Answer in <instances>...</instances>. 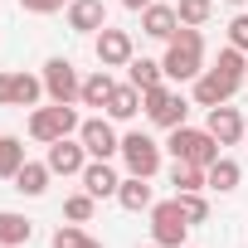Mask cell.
I'll list each match as a JSON object with an SVG mask.
<instances>
[{
  "label": "cell",
  "mask_w": 248,
  "mask_h": 248,
  "mask_svg": "<svg viewBox=\"0 0 248 248\" xmlns=\"http://www.w3.org/2000/svg\"><path fill=\"white\" fill-rule=\"evenodd\" d=\"M229 5H248V0H229Z\"/></svg>",
  "instance_id": "36"
},
{
  "label": "cell",
  "mask_w": 248,
  "mask_h": 248,
  "mask_svg": "<svg viewBox=\"0 0 248 248\" xmlns=\"http://www.w3.org/2000/svg\"><path fill=\"white\" fill-rule=\"evenodd\" d=\"M117 156L127 161V170H132V175H146V180L161 170V146H156L146 132H132V137H122V151H117Z\"/></svg>",
  "instance_id": "6"
},
{
  "label": "cell",
  "mask_w": 248,
  "mask_h": 248,
  "mask_svg": "<svg viewBox=\"0 0 248 248\" xmlns=\"http://www.w3.org/2000/svg\"><path fill=\"white\" fill-rule=\"evenodd\" d=\"M137 112H141V88L117 83V88H112V97H107V117H112V122H132Z\"/></svg>",
  "instance_id": "17"
},
{
  "label": "cell",
  "mask_w": 248,
  "mask_h": 248,
  "mask_svg": "<svg viewBox=\"0 0 248 248\" xmlns=\"http://www.w3.org/2000/svg\"><path fill=\"white\" fill-rule=\"evenodd\" d=\"M68 30L73 34L107 30V5H102V0H68Z\"/></svg>",
  "instance_id": "13"
},
{
  "label": "cell",
  "mask_w": 248,
  "mask_h": 248,
  "mask_svg": "<svg viewBox=\"0 0 248 248\" xmlns=\"http://www.w3.org/2000/svg\"><path fill=\"white\" fill-rule=\"evenodd\" d=\"M0 107H10V73H0Z\"/></svg>",
  "instance_id": "33"
},
{
  "label": "cell",
  "mask_w": 248,
  "mask_h": 248,
  "mask_svg": "<svg viewBox=\"0 0 248 248\" xmlns=\"http://www.w3.org/2000/svg\"><path fill=\"white\" fill-rule=\"evenodd\" d=\"M185 233H190V219H185L180 200L151 204V243H161V248H185Z\"/></svg>",
  "instance_id": "4"
},
{
  "label": "cell",
  "mask_w": 248,
  "mask_h": 248,
  "mask_svg": "<svg viewBox=\"0 0 248 248\" xmlns=\"http://www.w3.org/2000/svg\"><path fill=\"white\" fill-rule=\"evenodd\" d=\"M204 132L219 141V146H233V141H243V117H238V107H229V102H219V107H209V122H204Z\"/></svg>",
  "instance_id": "10"
},
{
  "label": "cell",
  "mask_w": 248,
  "mask_h": 248,
  "mask_svg": "<svg viewBox=\"0 0 248 248\" xmlns=\"http://www.w3.org/2000/svg\"><path fill=\"white\" fill-rule=\"evenodd\" d=\"M233 93H238V83L224 78L219 68H204V73L195 78V102H200V107H219V102H229Z\"/></svg>",
  "instance_id": "11"
},
{
  "label": "cell",
  "mask_w": 248,
  "mask_h": 248,
  "mask_svg": "<svg viewBox=\"0 0 248 248\" xmlns=\"http://www.w3.org/2000/svg\"><path fill=\"white\" fill-rule=\"evenodd\" d=\"M127 78H132V88H141V93H151V88H161V78H166V68H161L156 59H132V63H127Z\"/></svg>",
  "instance_id": "22"
},
{
  "label": "cell",
  "mask_w": 248,
  "mask_h": 248,
  "mask_svg": "<svg viewBox=\"0 0 248 248\" xmlns=\"http://www.w3.org/2000/svg\"><path fill=\"white\" fill-rule=\"evenodd\" d=\"M175 200H180V209H185L190 224H204V219H209V200H204L200 190H195V195H175Z\"/></svg>",
  "instance_id": "29"
},
{
  "label": "cell",
  "mask_w": 248,
  "mask_h": 248,
  "mask_svg": "<svg viewBox=\"0 0 248 248\" xmlns=\"http://www.w3.org/2000/svg\"><path fill=\"white\" fill-rule=\"evenodd\" d=\"M146 248H161V243H146Z\"/></svg>",
  "instance_id": "37"
},
{
  "label": "cell",
  "mask_w": 248,
  "mask_h": 248,
  "mask_svg": "<svg viewBox=\"0 0 248 248\" xmlns=\"http://www.w3.org/2000/svg\"><path fill=\"white\" fill-rule=\"evenodd\" d=\"M49 175H54V170H49V161H25V166L15 170V190H20V195H30V200H39V195L49 190Z\"/></svg>",
  "instance_id": "16"
},
{
  "label": "cell",
  "mask_w": 248,
  "mask_h": 248,
  "mask_svg": "<svg viewBox=\"0 0 248 248\" xmlns=\"http://www.w3.org/2000/svg\"><path fill=\"white\" fill-rule=\"evenodd\" d=\"M161 68H166V78H175V83H195V78L204 73V39H200V30L180 25V30L166 39Z\"/></svg>",
  "instance_id": "1"
},
{
  "label": "cell",
  "mask_w": 248,
  "mask_h": 248,
  "mask_svg": "<svg viewBox=\"0 0 248 248\" xmlns=\"http://www.w3.org/2000/svg\"><path fill=\"white\" fill-rule=\"evenodd\" d=\"M117 185H122V180H117V170H112L107 161H88V166H83V190H88L93 200L117 195Z\"/></svg>",
  "instance_id": "15"
},
{
  "label": "cell",
  "mask_w": 248,
  "mask_h": 248,
  "mask_svg": "<svg viewBox=\"0 0 248 248\" xmlns=\"http://www.w3.org/2000/svg\"><path fill=\"white\" fill-rule=\"evenodd\" d=\"M20 10H30V15H54V10H68V0H20Z\"/></svg>",
  "instance_id": "32"
},
{
  "label": "cell",
  "mask_w": 248,
  "mask_h": 248,
  "mask_svg": "<svg viewBox=\"0 0 248 248\" xmlns=\"http://www.w3.org/2000/svg\"><path fill=\"white\" fill-rule=\"evenodd\" d=\"M137 54H132V34L127 30H97V63L102 68H127Z\"/></svg>",
  "instance_id": "9"
},
{
  "label": "cell",
  "mask_w": 248,
  "mask_h": 248,
  "mask_svg": "<svg viewBox=\"0 0 248 248\" xmlns=\"http://www.w3.org/2000/svg\"><path fill=\"white\" fill-rule=\"evenodd\" d=\"M127 10H146V5H156V0H122Z\"/></svg>",
  "instance_id": "34"
},
{
  "label": "cell",
  "mask_w": 248,
  "mask_h": 248,
  "mask_svg": "<svg viewBox=\"0 0 248 248\" xmlns=\"http://www.w3.org/2000/svg\"><path fill=\"white\" fill-rule=\"evenodd\" d=\"M175 30H180L175 5H146V10H141V34H151V39H170Z\"/></svg>",
  "instance_id": "14"
},
{
  "label": "cell",
  "mask_w": 248,
  "mask_h": 248,
  "mask_svg": "<svg viewBox=\"0 0 248 248\" xmlns=\"http://www.w3.org/2000/svg\"><path fill=\"white\" fill-rule=\"evenodd\" d=\"M78 141H83V151L93 156V161H112L117 151H122V137L112 132V122H102V117H88L83 127H78Z\"/></svg>",
  "instance_id": "7"
},
{
  "label": "cell",
  "mask_w": 248,
  "mask_h": 248,
  "mask_svg": "<svg viewBox=\"0 0 248 248\" xmlns=\"http://www.w3.org/2000/svg\"><path fill=\"white\" fill-rule=\"evenodd\" d=\"M88 161H93V156H88L83 141H73V137H63V141L49 146V170H54V175H83Z\"/></svg>",
  "instance_id": "12"
},
{
  "label": "cell",
  "mask_w": 248,
  "mask_h": 248,
  "mask_svg": "<svg viewBox=\"0 0 248 248\" xmlns=\"http://www.w3.org/2000/svg\"><path fill=\"white\" fill-rule=\"evenodd\" d=\"M117 200H122V209H132V214H141V209H151V204H156V195H151L146 175H127V180L117 185Z\"/></svg>",
  "instance_id": "18"
},
{
  "label": "cell",
  "mask_w": 248,
  "mask_h": 248,
  "mask_svg": "<svg viewBox=\"0 0 248 248\" xmlns=\"http://www.w3.org/2000/svg\"><path fill=\"white\" fill-rule=\"evenodd\" d=\"M214 68H219L224 78H233L238 88H243V78H248V59H243V49H233V44L219 49V63H214Z\"/></svg>",
  "instance_id": "26"
},
{
  "label": "cell",
  "mask_w": 248,
  "mask_h": 248,
  "mask_svg": "<svg viewBox=\"0 0 248 248\" xmlns=\"http://www.w3.org/2000/svg\"><path fill=\"white\" fill-rule=\"evenodd\" d=\"M229 44L248 54V15H233V20H229Z\"/></svg>",
  "instance_id": "31"
},
{
  "label": "cell",
  "mask_w": 248,
  "mask_h": 248,
  "mask_svg": "<svg viewBox=\"0 0 248 248\" xmlns=\"http://www.w3.org/2000/svg\"><path fill=\"white\" fill-rule=\"evenodd\" d=\"M20 166H25V141L0 132V175H5V180H15V170H20Z\"/></svg>",
  "instance_id": "25"
},
{
  "label": "cell",
  "mask_w": 248,
  "mask_h": 248,
  "mask_svg": "<svg viewBox=\"0 0 248 248\" xmlns=\"http://www.w3.org/2000/svg\"><path fill=\"white\" fill-rule=\"evenodd\" d=\"M54 248H83L88 243V233L78 229V224H63V229H54V238H49Z\"/></svg>",
  "instance_id": "30"
},
{
  "label": "cell",
  "mask_w": 248,
  "mask_h": 248,
  "mask_svg": "<svg viewBox=\"0 0 248 248\" xmlns=\"http://www.w3.org/2000/svg\"><path fill=\"white\" fill-rule=\"evenodd\" d=\"M93 209H97V200L83 190V195H68L63 200V214H68V224H88L93 219Z\"/></svg>",
  "instance_id": "28"
},
{
  "label": "cell",
  "mask_w": 248,
  "mask_h": 248,
  "mask_svg": "<svg viewBox=\"0 0 248 248\" xmlns=\"http://www.w3.org/2000/svg\"><path fill=\"white\" fill-rule=\"evenodd\" d=\"M83 248H102V243H97V238H88V243H83Z\"/></svg>",
  "instance_id": "35"
},
{
  "label": "cell",
  "mask_w": 248,
  "mask_h": 248,
  "mask_svg": "<svg viewBox=\"0 0 248 248\" xmlns=\"http://www.w3.org/2000/svg\"><path fill=\"white\" fill-rule=\"evenodd\" d=\"M175 15H180V25L200 30V25L214 15V0H180V5H175Z\"/></svg>",
  "instance_id": "27"
},
{
  "label": "cell",
  "mask_w": 248,
  "mask_h": 248,
  "mask_svg": "<svg viewBox=\"0 0 248 248\" xmlns=\"http://www.w3.org/2000/svg\"><path fill=\"white\" fill-rule=\"evenodd\" d=\"M170 185H175V195H195V190H204L209 180H204V166L175 161V166H170Z\"/></svg>",
  "instance_id": "23"
},
{
  "label": "cell",
  "mask_w": 248,
  "mask_h": 248,
  "mask_svg": "<svg viewBox=\"0 0 248 248\" xmlns=\"http://www.w3.org/2000/svg\"><path fill=\"white\" fill-rule=\"evenodd\" d=\"M30 233H34V224L25 214L0 209V248H20V243H30Z\"/></svg>",
  "instance_id": "19"
},
{
  "label": "cell",
  "mask_w": 248,
  "mask_h": 248,
  "mask_svg": "<svg viewBox=\"0 0 248 248\" xmlns=\"http://www.w3.org/2000/svg\"><path fill=\"white\" fill-rule=\"evenodd\" d=\"M78 127H83V122H78L73 102H49V107H39V112L30 117V137H34V141H44V146H54V141L73 137Z\"/></svg>",
  "instance_id": "2"
},
{
  "label": "cell",
  "mask_w": 248,
  "mask_h": 248,
  "mask_svg": "<svg viewBox=\"0 0 248 248\" xmlns=\"http://www.w3.org/2000/svg\"><path fill=\"white\" fill-rule=\"evenodd\" d=\"M204 180H209V190H219V195H229V190H238V180H243V170H238V161L233 156H219L209 170H204Z\"/></svg>",
  "instance_id": "20"
},
{
  "label": "cell",
  "mask_w": 248,
  "mask_h": 248,
  "mask_svg": "<svg viewBox=\"0 0 248 248\" xmlns=\"http://www.w3.org/2000/svg\"><path fill=\"white\" fill-rule=\"evenodd\" d=\"M185 248H190V243H185Z\"/></svg>",
  "instance_id": "38"
},
{
  "label": "cell",
  "mask_w": 248,
  "mask_h": 248,
  "mask_svg": "<svg viewBox=\"0 0 248 248\" xmlns=\"http://www.w3.org/2000/svg\"><path fill=\"white\" fill-rule=\"evenodd\" d=\"M166 151H170L175 161H190V166H204V170L219 161V141H214L209 132H195V127H175L170 141H166Z\"/></svg>",
  "instance_id": "3"
},
{
  "label": "cell",
  "mask_w": 248,
  "mask_h": 248,
  "mask_svg": "<svg viewBox=\"0 0 248 248\" xmlns=\"http://www.w3.org/2000/svg\"><path fill=\"white\" fill-rule=\"evenodd\" d=\"M112 78H107V68L102 73H93V78H83V93H78V102L83 107H107V97H112Z\"/></svg>",
  "instance_id": "24"
},
{
  "label": "cell",
  "mask_w": 248,
  "mask_h": 248,
  "mask_svg": "<svg viewBox=\"0 0 248 248\" xmlns=\"http://www.w3.org/2000/svg\"><path fill=\"white\" fill-rule=\"evenodd\" d=\"M44 93H49L54 102H78V93H83L78 68H73L68 59H49V63H44Z\"/></svg>",
  "instance_id": "8"
},
{
  "label": "cell",
  "mask_w": 248,
  "mask_h": 248,
  "mask_svg": "<svg viewBox=\"0 0 248 248\" xmlns=\"http://www.w3.org/2000/svg\"><path fill=\"white\" fill-rule=\"evenodd\" d=\"M243 137H248V132H243Z\"/></svg>",
  "instance_id": "39"
},
{
  "label": "cell",
  "mask_w": 248,
  "mask_h": 248,
  "mask_svg": "<svg viewBox=\"0 0 248 248\" xmlns=\"http://www.w3.org/2000/svg\"><path fill=\"white\" fill-rule=\"evenodd\" d=\"M141 107H146V117L156 122V127H166V132L185 127V112H190V102H185L180 93H170L166 83H161V88H151V93H141Z\"/></svg>",
  "instance_id": "5"
},
{
  "label": "cell",
  "mask_w": 248,
  "mask_h": 248,
  "mask_svg": "<svg viewBox=\"0 0 248 248\" xmlns=\"http://www.w3.org/2000/svg\"><path fill=\"white\" fill-rule=\"evenodd\" d=\"M44 97V78H30V73H10V107H34Z\"/></svg>",
  "instance_id": "21"
}]
</instances>
